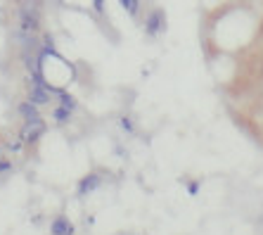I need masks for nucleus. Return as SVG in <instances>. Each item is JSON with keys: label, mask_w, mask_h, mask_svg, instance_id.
Instances as JSON below:
<instances>
[{"label": "nucleus", "mask_w": 263, "mask_h": 235, "mask_svg": "<svg viewBox=\"0 0 263 235\" xmlns=\"http://www.w3.org/2000/svg\"><path fill=\"white\" fill-rule=\"evenodd\" d=\"M12 169V161H7V159H0V173H7Z\"/></svg>", "instance_id": "2eb2a0df"}, {"label": "nucleus", "mask_w": 263, "mask_h": 235, "mask_svg": "<svg viewBox=\"0 0 263 235\" xmlns=\"http://www.w3.org/2000/svg\"><path fill=\"white\" fill-rule=\"evenodd\" d=\"M52 124H57V126H67V124H71V117H73V112L71 110H67V107H62V105H55L52 107Z\"/></svg>", "instance_id": "1a4fd4ad"}, {"label": "nucleus", "mask_w": 263, "mask_h": 235, "mask_svg": "<svg viewBox=\"0 0 263 235\" xmlns=\"http://www.w3.org/2000/svg\"><path fill=\"white\" fill-rule=\"evenodd\" d=\"M107 0H90V7H92V12L100 14V17H107V5H104Z\"/></svg>", "instance_id": "f8f14e48"}, {"label": "nucleus", "mask_w": 263, "mask_h": 235, "mask_svg": "<svg viewBox=\"0 0 263 235\" xmlns=\"http://www.w3.org/2000/svg\"><path fill=\"white\" fill-rule=\"evenodd\" d=\"M10 38H12V43L17 45L19 52H41V48H43V38H41V33H29L24 31V29H19V26H14L12 33H10Z\"/></svg>", "instance_id": "f03ea898"}, {"label": "nucleus", "mask_w": 263, "mask_h": 235, "mask_svg": "<svg viewBox=\"0 0 263 235\" xmlns=\"http://www.w3.org/2000/svg\"><path fill=\"white\" fill-rule=\"evenodd\" d=\"M166 12L161 7H152L145 17V36L147 38H159L166 31Z\"/></svg>", "instance_id": "7ed1b4c3"}, {"label": "nucleus", "mask_w": 263, "mask_h": 235, "mask_svg": "<svg viewBox=\"0 0 263 235\" xmlns=\"http://www.w3.org/2000/svg\"><path fill=\"white\" fill-rule=\"evenodd\" d=\"M50 233L52 235H73V226L67 216H62L60 214V216H55L52 223H50Z\"/></svg>", "instance_id": "0eeeda50"}, {"label": "nucleus", "mask_w": 263, "mask_h": 235, "mask_svg": "<svg viewBox=\"0 0 263 235\" xmlns=\"http://www.w3.org/2000/svg\"><path fill=\"white\" fill-rule=\"evenodd\" d=\"M119 5L123 7V12L128 14L130 19H140V10H142V0H119Z\"/></svg>", "instance_id": "9d476101"}, {"label": "nucleus", "mask_w": 263, "mask_h": 235, "mask_svg": "<svg viewBox=\"0 0 263 235\" xmlns=\"http://www.w3.org/2000/svg\"><path fill=\"white\" fill-rule=\"evenodd\" d=\"M57 98V105H62V107H67V110H71V112H76L79 110V100L73 98L71 93H69L67 88H57L55 93H52Z\"/></svg>", "instance_id": "6e6552de"}, {"label": "nucleus", "mask_w": 263, "mask_h": 235, "mask_svg": "<svg viewBox=\"0 0 263 235\" xmlns=\"http://www.w3.org/2000/svg\"><path fill=\"white\" fill-rule=\"evenodd\" d=\"M22 148H24V140H22V138H14V140L12 142H10V145H7V150H10V152H19V150H22Z\"/></svg>", "instance_id": "ddd939ff"}, {"label": "nucleus", "mask_w": 263, "mask_h": 235, "mask_svg": "<svg viewBox=\"0 0 263 235\" xmlns=\"http://www.w3.org/2000/svg\"><path fill=\"white\" fill-rule=\"evenodd\" d=\"M100 186H102V173L90 171V173H86V176L79 180V186H76V195H79V197H88V195L95 192Z\"/></svg>", "instance_id": "423d86ee"}, {"label": "nucleus", "mask_w": 263, "mask_h": 235, "mask_svg": "<svg viewBox=\"0 0 263 235\" xmlns=\"http://www.w3.org/2000/svg\"><path fill=\"white\" fill-rule=\"evenodd\" d=\"M17 112L24 124H45L43 114H41V107H36L33 102H29V100H22L17 105Z\"/></svg>", "instance_id": "39448f33"}, {"label": "nucleus", "mask_w": 263, "mask_h": 235, "mask_svg": "<svg viewBox=\"0 0 263 235\" xmlns=\"http://www.w3.org/2000/svg\"><path fill=\"white\" fill-rule=\"evenodd\" d=\"M187 190H190V195H197L199 192V183L197 180H187Z\"/></svg>", "instance_id": "4468645a"}, {"label": "nucleus", "mask_w": 263, "mask_h": 235, "mask_svg": "<svg viewBox=\"0 0 263 235\" xmlns=\"http://www.w3.org/2000/svg\"><path fill=\"white\" fill-rule=\"evenodd\" d=\"M45 133H48V124H22L17 136L24 140L26 148H33V145L41 142V138H43Z\"/></svg>", "instance_id": "20e7f679"}, {"label": "nucleus", "mask_w": 263, "mask_h": 235, "mask_svg": "<svg viewBox=\"0 0 263 235\" xmlns=\"http://www.w3.org/2000/svg\"><path fill=\"white\" fill-rule=\"evenodd\" d=\"M17 26L29 33H41V29H43L41 3H36V0H22V3H17Z\"/></svg>", "instance_id": "f257e3e1"}, {"label": "nucleus", "mask_w": 263, "mask_h": 235, "mask_svg": "<svg viewBox=\"0 0 263 235\" xmlns=\"http://www.w3.org/2000/svg\"><path fill=\"white\" fill-rule=\"evenodd\" d=\"M119 124H121V131L126 133V136H135V133H138L133 117H128V114H123V117H119Z\"/></svg>", "instance_id": "9b49d317"}]
</instances>
